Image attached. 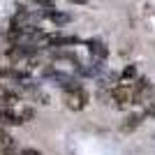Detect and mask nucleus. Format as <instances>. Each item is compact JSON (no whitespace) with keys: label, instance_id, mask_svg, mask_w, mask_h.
Segmentation results:
<instances>
[{"label":"nucleus","instance_id":"f257e3e1","mask_svg":"<svg viewBox=\"0 0 155 155\" xmlns=\"http://www.w3.org/2000/svg\"><path fill=\"white\" fill-rule=\"evenodd\" d=\"M35 116V109L19 102H12V104H0V123H9V125H23L28 120H32Z\"/></svg>","mask_w":155,"mask_h":155},{"label":"nucleus","instance_id":"39448f33","mask_svg":"<svg viewBox=\"0 0 155 155\" xmlns=\"http://www.w3.org/2000/svg\"><path fill=\"white\" fill-rule=\"evenodd\" d=\"M46 77L51 79V81H56L58 86H63L65 91L67 88H74V86H79L74 79H72V74H65V72H60V70H46Z\"/></svg>","mask_w":155,"mask_h":155},{"label":"nucleus","instance_id":"9d476101","mask_svg":"<svg viewBox=\"0 0 155 155\" xmlns=\"http://www.w3.org/2000/svg\"><path fill=\"white\" fill-rule=\"evenodd\" d=\"M2 155H42V153H39L37 148H16V146H14V148L5 150Z\"/></svg>","mask_w":155,"mask_h":155},{"label":"nucleus","instance_id":"f03ea898","mask_svg":"<svg viewBox=\"0 0 155 155\" xmlns=\"http://www.w3.org/2000/svg\"><path fill=\"white\" fill-rule=\"evenodd\" d=\"M88 93L81 88V86H74V88H67V91L63 93V102H65V107L67 109H72V111H81V109H86L88 107Z\"/></svg>","mask_w":155,"mask_h":155},{"label":"nucleus","instance_id":"20e7f679","mask_svg":"<svg viewBox=\"0 0 155 155\" xmlns=\"http://www.w3.org/2000/svg\"><path fill=\"white\" fill-rule=\"evenodd\" d=\"M132 88H134V104H146L150 97L155 95L153 84H150L148 79H139V81H137Z\"/></svg>","mask_w":155,"mask_h":155},{"label":"nucleus","instance_id":"f8f14e48","mask_svg":"<svg viewBox=\"0 0 155 155\" xmlns=\"http://www.w3.org/2000/svg\"><path fill=\"white\" fill-rule=\"evenodd\" d=\"M134 77H137V67H134V65H127V67L123 70V74H120V79H123V81H127V79H134Z\"/></svg>","mask_w":155,"mask_h":155},{"label":"nucleus","instance_id":"0eeeda50","mask_svg":"<svg viewBox=\"0 0 155 155\" xmlns=\"http://www.w3.org/2000/svg\"><path fill=\"white\" fill-rule=\"evenodd\" d=\"M88 49H91V53L100 60H104L109 56V49H107V44H104L102 39H88Z\"/></svg>","mask_w":155,"mask_h":155},{"label":"nucleus","instance_id":"9b49d317","mask_svg":"<svg viewBox=\"0 0 155 155\" xmlns=\"http://www.w3.org/2000/svg\"><path fill=\"white\" fill-rule=\"evenodd\" d=\"M143 116H155V95L143 104Z\"/></svg>","mask_w":155,"mask_h":155},{"label":"nucleus","instance_id":"423d86ee","mask_svg":"<svg viewBox=\"0 0 155 155\" xmlns=\"http://www.w3.org/2000/svg\"><path fill=\"white\" fill-rule=\"evenodd\" d=\"M0 79H12L16 84H28L30 81V74L26 70H19V67H7V70H0Z\"/></svg>","mask_w":155,"mask_h":155},{"label":"nucleus","instance_id":"6e6552de","mask_svg":"<svg viewBox=\"0 0 155 155\" xmlns=\"http://www.w3.org/2000/svg\"><path fill=\"white\" fill-rule=\"evenodd\" d=\"M141 120H143V114H132V116H127L123 120L120 130H123V132H134V130L141 125Z\"/></svg>","mask_w":155,"mask_h":155},{"label":"nucleus","instance_id":"1a4fd4ad","mask_svg":"<svg viewBox=\"0 0 155 155\" xmlns=\"http://www.w3.org/2000/svg\"><path fill=\"white\" fill-rule=\"evenodd\" d=\"M49 21H53L56 26H65V23H70V14H63V12H56V9H49L46 12Z\"/></svg>","mask_w":155,"mask_h":155},{"label":"nucleus","instance_id":"ddd939ff","mask_svg":"<svg viewBox=\"0 0 155 155\" xmlns=\"http://www.w3.org/2000/svg\"><path fill=\"white\" fill-rule=\"evenodd\" d=\"M37 5H44V7H53V0H35Z\"/></svg>","mask_w":155,"mask_h":155},{"label":"nucleus","instance_id":"7ed1b4c3","mask_svg":"<svg viewBox=\"0 0 155 155\" xmlns=\"http://www.w3.org/2000/svg\"><path fill=\"white\" fill-rule=\"evenodd\" d=\"M111 100L116 107H130V104H134V88L130 84L116 86V88H111Z\"/></svg>","mask_w":155,"mask_h":155},{"label":"nucleus","instance_id":"4468645a","mask_svg":"<svg viewBox=\"0 0 155 155\" xmlns=\"http://www.w3.org/2000/svg\"><path fill=\"white\" fill-rule=\"evenodd\" d=\"M70 2H77V5H84L86 0H70Z\"/></svg>","mask_w":155,"mask_h":155}]
</instances>
